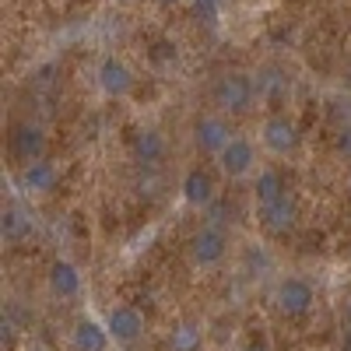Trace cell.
<instances>
[{"label":"cell","mask_w":351,"mask_h":351,"mask_svg":"<svg viewBox=\"0 0 351 351\" xmlns=\"http://www.w3.org/2000/svg\"><path fill=\"white\" fill-rule=\"evenodd\" d=\"M337 152H341L344 158H351V123H344V127L337 130Z\"/></svg>","instance_id":"603a6c76"},{"label":"cell","mask_w":351,"mask_h":351,"mask_svg":"<svg viewBox=\"0 0 351 351\" xmlns=\"http://www.w3.org/2000/svg\"><path fill=\"white\" fill-rule=\"evenodd\" d=\"M162 8H176V4H183V0H158Z\"/></svg>","instance_id":"d4e9b609"},{"label":"cell","mask_w":351,"mask_h":351,"mask_svg":"<svg viewBox=\"0 0 351 351\" xmlns=\"http://www.w3.org/2000/svg\"><path fill=\"white\" fill-rule=\"evenodd\" d=\"M225 253H228V236L218 225H204L190 236V256L197 267H215L225 260Z\"/></svg>","instance_id":"5b68a950"},{"label":"cell","mask_w":351,"mask_h":351,"mask_svg":"<svg viewBox=\"0 0 351 351\" xmlns=\"http://www.w3.org/2000/svg\"><path fill=\"white\" fill-rule=\"evenodd\" d=\"M11 155L21 162V169L46 158V130L39 123H28V120L14 123V130H11Z\"/></svg>","instance_id":"8992f818"},{"label":"cell","mask_w":351,"mask_h":351,"mask_svg":"<svg viewBox=\"0 0 351 351\" xmlns=\"http://www.w3.org/2000/svg\"><path fill=\"white\" fill-rule=\"evenodd\" d=\"M348 193H351V180H348Z\"/></svg>","instance_id":"83f0119b"},{"label":"cell","mask_w":351,"mask_h":351,"mask_svg":"<svg viewBox=\"0 0 351 351\" xmlns=\"http://www.w3.org/2000/svg\"><path fill=\"white\" fill-rule=\"evenodd\" d=\"M243 351H271V341L263 337L260 330H253L250 337H246V344H243Z\"/></svg>","instance_id":"7402d4cb"},{"label":"cell","mask_w":351,"mask_h":351,"mask_svg":"<svg viewBox=\"0 0 351 351\" xmlns=\"http://www.w3.org/2000/svg\"><path fill=\"white\" fill-rule=\"evenodd\" d=\"M211 99H215V106H218L221 112L243 116V112H250L253 102H256V81H253L250 74H243V71H228V74H221V77L215 81Z\"/></svg>","instance_id":"6da1fadb"},{"label":"cell","mask_w":351,"mask_h":351,"mask_svg":"<svg viewBox=\"0 0 351 351\" xmlns=\"http://www.w3.org/2000/svg\"><path fill=\"white\" fill-rule=\"evenodd\" d=\"M295 218H299V204L295 197H285L278 204H271V208H260V225L271 232V236H285V232L295 228Z\"/></svg>","instance_id":"7c38bea8"},{"label":"cell","mask_w":351,"mask_h":351,"mask_svg":"<svg viewBox=\"0 0 351 351\" xmlns=\"http://www.w3.org/2000/svg\"><path fill=\"white\" fill-rule=\"evenodd\" d=\"M144 327H148V319H144V313L130 302H120V306H112L109 316H106V330L112 337V344H134L141 341Z\"/></svg>","instance_id":"277c9868"},{"label":"cell","mask_w":351,"mask_h":351,"mask_svg":"<svg viewBox=\"0 0 351 351\" xmlns=\"http://www.w3.org/2000/svg\"><path fill=\"white\" fill-rule=\"evenodd\" d=\"M260 141L267 144V152H274V155H291L299 148L302 134H299L295 120H291L288 112H271L260 127Z\"/></svg>","instance_id":"3957f363"},{"label":"cell","mask_w":351,"mask_h":351,"mask_svg":"<svg viewBox=\"0 0 351 351\" xmlns=\"http://www.w3.org/2000/svg\"><path fill=\"white\" fill-rule=\"evenodd\" d=\"M341 351H351V302L344 309V337H341Z\"/></svg>","instance_id":"cb8c5ba5"},{"label":"cell","mask_w":351,"mask_h":351,"mask_svg":"<svg viewBox=\"0 0 351 351\" xmlns=\"http://www.w3.org/2000/svg\"><path fill=\"white\" fill-rule=\"evenodd\" d=\"M116 4H134V0H116Z\"/></svg>","instance_id":"484cf974"},{"label":"cell","mask_w":351,"mask_h":351,"mask_svg":"<svg viewBox=\"0 0 351 351\" xmlns=\"http://www.w3.org/2000/svg\"><path fill=\"white\" fill-rule=\"evenodd\" d=\"M288 92V77H281V71H267L256 81V95L267 99V102H281Z\"/></svg>","instance_id":"d6986e66"},{"label":"cell","mask_w":351,"mask_h":351,"mask_svg":"<svg viewBox=\"0 0 351 351\" xmlns=\"http://www.w3.org/2000/svg\"><path fill=\"white\" fill-rule=\"evenodd\" d=\"M253 197H256V208H271V204L288 197V183L281 169H260V176L253 180Z\"/></svg>","instance_id":"5bb4252c"},{"label":"cell","mask_w":351,"mask_h":351,"mask_svg":"<svg viewBox=\"0 0 351 351\" xmlns=\"http://www.w3.org/2000/svg\"><path fill=\"white\" fill-rule=\"evenodd\" d=\"M256 165V148L246 141V137H232L225 144V152L218 155V169L228 176V180H243V176H250Z\"/></svg>","instance_id":"9c48e42d"},{"label":"cell","mask_w":351,"mask_h":351,"mask_svg":"<svg viewBox=\"0 0 351 351\" xmlns=\"http://www.w3.org/2000/svg\"><path fill=\"white\" fill-rule=\"evenodd\" d=\"M46 278H49L53 295H60V299H74L77 291H81V271L74 267L71 260H53Z\"/></svg>","instance_id":"2e32d148"},{"label":"cell","mask_w":351,"mask_h":351,"mask_svg":"<svg viewBox=\"0 0 351 351\" xmlns=\"http://www.w3.org/2000/svg\"><path fill=\"white\" fill-rule=\"evenodd\" d=\"M193 4V14L197 18H204L208 25H215L218 21V0H190Z\"/></svg>","instance_id":"44dd1931"},{"label":"cell","mask_w":351,"mask_h":351,"mask_svg":"<svg viewBox=\"0 0 351 351\" xmlns=\"http://www.w3.org/2000/svg\"><path fill=\"white\" fill-rule=\"evenodd\" d=\"M348 256H351V250H348Z\"/></svg>","instance_id":"f1b7e54d"},{"label":"cell","mask_w":351,"mask_h":351,"mask_svg":"<svg viewBox=\"0 0 351 351\" xmlns=\"http://www.w3.org/2000/svg\"><path fill=\"white\" fill-rule=\"evenodd\" d=\"M130 155L144 165H158L165 158V134L155 130V127H141L130 137Z\"/></svg>","instance_id":"4fadbf2b"},{"label":"cell","mask_w":351,"mask_h":351,"mask_svg":"<svg viewBox=\"0 0 351 351\" xmlns=\"http://www.w3.org/2000/svg\"><path fill=\"white\" fill-rule=\"evenodd\" d=\"M232 137H236V134L228 130V123L221 120V116H215V112L197 116V123H193V144H197L204 155H215L218 158Z\"/></svg>","instance_id":"ba28073f"},{"label":"cell","mask_w":351,"mask_h":351,"mask_svg":"<svg viewBox=\"0 0 351 351\" xmlns=\"http://www.w3.org/2000/svg\"><path fill=\"white\" fill-rule=\"evenodd\" d=\"M71 344H74V351H109L112 337H109V330L102 324H95V319L84 316V319H77V324H74Z\"/></svg>","instance_id":"9a60e30c"},{"label":"cell","mask_w":351,"mask_h":351,"mask_svg":"<svg viewBox=\"0 0 351 351\" xmlns=\"http://www.w3.org/2000/svg\"><path fill=\"white\" fill-rule=\"evenodd\" d=\"M316 306V291L306 278H281L274 288V309L288 319H302Z\"/></svg>","instance_id":"7a4b0ae2"},{"label":"cell","mask_w":351,"mask_h":351,"mask_svg":"<svg viewBox=\"0 0 351 351\" xmlns=\"http://www.w3.org/2000/svg\"><path fill=\"white\" fill-rule=\"evenodd\" d=\"M183 200L190 204V208H211L215 204V176L204 169V165H193L183 172Z\"/></svg>","instance_id":"30bf717a"},{"label":"cell","mask_w":351,"mask_h":351,"mask_svg":"<svg viewBox=\"0 0 351 351\" xmlns=\"http://www.w3.org/2000/svg\"><path fill=\"white\" fill-rule=\"evenodd\" d=\"M32 351H49V348H32Z\"/></svg>","instance_id":"4316f807"},{"label":"cell","mask_w":351,"mask_h":351,"mask_svg":"<svg viewBox=\"0 0 351 351\" xmlns=\"http://www.w3.org/2000/svg\"><path fill=\"white\" fill-rule=\"evenodd\" d=\"M152 60L155 64H176V60H180V46H176V43H155L152 46Z\"/></svg>","instance_id":"ffe728a7"},{"label":"cell","mask_w":351,"mask_h":351,"mask_svg":"<svg viewBox=\"0 0 351 351\" xmlns=\"http://www.w3.org/2000/svg\"><path fill=\"white\" fill-rule=\"evenodd\" d=\"M95 81L102 88V95L109 99H123L134 92V71L120 60V56H102L95 67Z\"/></svg>","instance_id":"52a82bcc"},{"label":"cell","mask_w":351,"mask_h":351,"mask_svg":"<svg viewBox=\"0 0 351 351\" xmlns=\"http://www.w3.org/2000/svg\"><path fill=\"white\" fill-rule=\"evenodd\" d=\"M204 344V330L193 324V319H183L169 330V351H200Z\"/></svg>","instance_id":"e0dca14e"},{"label":"cell","mask_w":351,"mask_h":351,"mask_svg":"<svg viewBox=\"0 0 351 351\" xmlns=\"http://www.w3.org/2000/svg\"><path fill=\"white\" fill-rule=\"evenodd\" d=\"M28 228H32V221H28V215L21 208H4V221H0V232H4L8 243H21L28 236Z\"/></svg>","instance_id":"ac0fdd59"},{"label":"cell","mask_w":351,"mask_h":351,"mask_svg":"<svg viewBox=\"0 0 351 351\" xmlns=\"http://www.w3.org/2000/svg\"><path fill=\"white\" fill-rule=\"evenodd\" d=\"M18 183H21V190H28V193H53L56 183H60V169H56L49 158H39V162H32V165L21 169Z\"/></svg>","instance_id":"8fae6325"}]
</instances>
